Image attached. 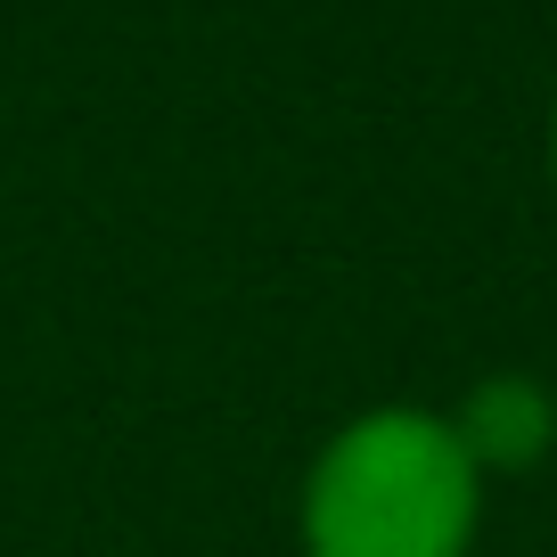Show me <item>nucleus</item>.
Returning a JSON list of instances; mask_svg holds the SVG:
<instances>
[{"instance_id": "obj_1", "label": "nucleus", "mask_w": 557, "mask_h": 557, "mask_svg": "<svg viewBox=\"0 0 557 557\" xmlns=\"http://www.w3.org/2000/svg\"><path fill=\"white\" fill-rule=\"evenodd\" d=\"M492 484L443 401H369L336 418L296 475L304 557H475Z\"/></svg>"}, {"instance_id": "obj_2", "label": "nucleus", "mask_w": 557, "mask_h": 557, "mask_svg": "<svg viewBox=\"0 0 557 557\" xmlns=\"http://www.w3.org/2000/svg\"><path fill=\"white\" fill-rule=\"evenodd\" d=\"M443 418H451L459 451L475 459L484 484H517V475H541L557 459V385L541 369H517V361L484 369L443 401Z\"/></svg>"}, {"instance_id": "obj_3", "label": "nucleus", "mask_w": 557, "mask_h": 557, "mask_svg": "<svg viewBox=\"0 0 557 557\" xmlns=\"http://www.w3.org/2000/svg\"><path fill=\"white\" fill-rule=\"evenodd\" d=\"M541 157H549V189H557V99H549V132H541Z\"/></svg>"}]
</instances>
